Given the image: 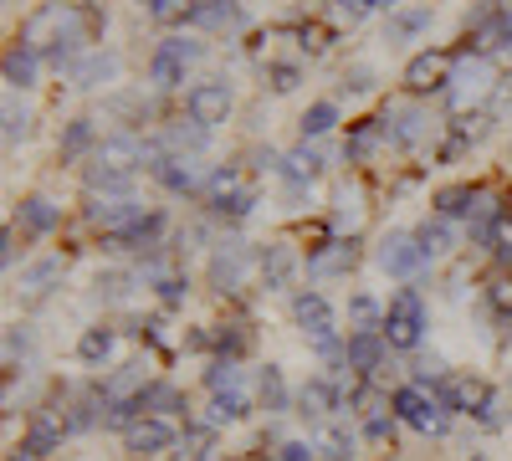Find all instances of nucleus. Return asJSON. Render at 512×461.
Returning a JSON list of instances; mask_svg holds the SVG:
<instances>
[{
  "label": "nucleus",
  "instance_id": "obj_19",
  "mask_svg": "<svg viewBox=\"0 0 512 461\" xmlns=\"http://www.w3.org/2000/svg\"><path fill=\"white\" fill-rule=\"evenodd\" d=\"M359 262V241H323L313 257H308V277H344L349 267Z\"/></svg>",
  "mask_w": 512,
  "mask_h": 461
},
{
  "label": "nucleus",
  "instance_id": "obj_59",
  "mask_svg": "<svg viewBox=\"0 0 512 461\" xmlns=\"http://www.w3.org/2000/svg\"><path fill=\"white\" fill-rule=\"evenodd\" d=\"M472 461H482V456H472Z\"/></svg>",
  "mask_w": 512,
  "mask_h": 461
},
{
  "label": "nucleus",
  "instance_id": "obj_12",
  "mask_svg": "<svg viewBox=\"0 0 512 461\" xmlns=\"http://www.w3.org/2000/svg\"><path fill=\"white\" fill-rule=\"evenodd\" d=\"M292 323L303 328L313 344H318V339H328V333H338V328H333V303L323 298L318 287H303V292H292Z\"/></svg>",
  "mask_w": 512,
  "mask_h": 461
},
{
  "label": "nucleus",
  "instance_id": "obj_53",
  "mask_svg": "<svg viewBox=\"0 0 512 461\" xmlns=\"http://www.w3.org/2000/svg\"><path fill=\"white\" fill-rule=\"evenodd\" d=\"M344 88H349V93H369V88H374V72H369V67H349V72H344Z\"/></svg>",
  "mask_w": 512,
  "mask_h": 461
},
{
  "label": "nucleus",
  "instance_id": "obj_47",
  "mask_svg": "<svg viewBox=\"0 0 512 461\" xmlns=\"http://www.w3.org/2000/svg\"><path fill=\"white\" fill-rule=\"evenodd\" d=\"M26 134H31V113L11 98V103H6V144H21Z\"/></svg>",
  "mask_w": 512,
  "mask_h": 461
},
{
  "label": "nucleus",
  "instance_id": "obj_57",
  "mask_svg": "<svg viewBox=\"0 0 512 461\" xmlns=\"http://www.w3.org/2000/svg\"><path fill=\"white\" fill-rule=\"evenodd\" d=\"M6 461H31V456H26V451H11V456H6Z\"/></svg>",
  "mask_w": 512,
  "mask_h": 461
},
{
  "label": "nucleus",
  "instance_id": "obj_46",
  "mask_svg": "<svg viewBox=\"0 0 512 461\" xmlns=\"http://www.w3.org/2000/svg\"><path fill=\"white\" fill-rule=\"evenodd\" d=\"M154 287H159V303H164V308H180V303H185V292H190V282H185L180 272H164Z\"/></svg>",
  "mask_w": 512,
  "mask_h": 461
},
{
  "label": "nucleus",
  "instance_id": "obj_36",
  "mask_svg": "<svg viewBox=\"0 0 512 461\" xmlns=\"http://www.w3.org/2000/svg\"><path fill=\"white\" fill-rule=\"evenodd\" d=\"M420 31H431V11H400V16H390V26H384V41H410Z\"/></svg>",
  "mask_w": 512,
  "mask_h": 461
},
{
  "label": "nucleus",
  "instance_id": "obj_26",
  "mask_svg": "<svg viewBox=\"0 0 512 461\" xmlns=\"http://www.w3.org/2000/svg\"><path fill=\"white\" fill-rule=\"evenodd\" d=\"M415 241H420V251H425V257H446V251L456 246V226L446 221V216H425L420 226H415Z\"/></svg>",
  "mask_w": 512,
  "mask_h": 461
},
{
  "label": "nucleus",
  "instance_id": "obj_9",
  "mask_svg": "<svg viewBox=\"0 0 512 461\" xmlns=\"http://www.w3.org/2000/svg\"><path fill=\"white\" fill-rule=\"evenodd\" d=\"M256 272H262V287L267 292H287L297 282V272H303V257H297L292 241H267L262 257H256Z\"/></svg>",
  "mask_w": 512,
  "mask_h": 461
},
{
  "label": "nucleus",
  "instance_id": "obj_42",
  "mask_svg": "<svg viewBox=\"0 0 512 461\" xmlns=\"http://www.w3.org/2000/svg\"><path fill=\"white\" fill-rule=\"evenodd\" d=\"M487 129H492V118H487V113H461V118L451 123V139H461L466 149H472V144L487 139Z\"/></svg>",
  "mask_w": 512,
  "mask_h": 461
},
{
  "label": "nucleus",
  "instance_id": "obj_21",
  "mask_svg": "<svg viewBox=\"0 0 512 461\" xmlns=\"http://www.w3.org/2000/svg\"><path fill=\"white\" fill-rule=\"evenodd\" d=\"M323 170H328V159H323V149H313V144H297L292 154H282V175H287L292 185H313Z\"/></svg>",
  "mask_w": 512,
  "mask_h": 461
},
{
  "label": "nucleus",
  "instance_id": "obj_1",
  "mask_svg": "<svg viewBox=\"0 0 512 461\" xmlns=\"http://www.w3.org/2000/svg\"><path fill=\"white\" fill-rule=\"evenodd\" d=\"M384 344L390 349H400V354H410V349H420V339H425V303H420V292L415 287H395L390 292V303H384Z\"/></svg>",
  "mask_w": 512,
  "mask_h": 461
},
{
  "label": "nucleus",
  "instance_id": "obj_30",
  "mask_svg": "<svg viewBox=\"0 0 512 461\" xmlns=\"http://www.w3.org/2000/svg\"><path fill=\"white\" fill-rule=\"evenodd\" d=\"M195 26L231 31V26H241V6H236V0H200V6H195Z\"/></svg>",
  "mask_w": 512,
  "mask_h": 461
},
{
  "label": "nucleus",
  "instance_id": "obj_8",
  "mask_svg": "<svg viewBox=\"0 0 512 461\" xmlns=\"http://www.w3.org/2000/svg\"><path fill=\"white\" fill-rule=\"evenodd\" d=\"M185 113H190L195 129H216V123L231 118V88L226 82H195L185 93Z\"/></svg>",
  "mask_w": 512,
  "mask_h": 461
},
{
  "label": "nucleus",
  "instance_id": "obj_34",
  "mask_svg": "<svg viewBox=\"0 0 512 461\" xmlns=\"http://www.w3.org/2000/svg\"><path fill=\"white\" fill-rule=\"evenodd\" d=\"M477 195H482V190H472V185H451V190H441V195H436V216H446V221L466 216V221H472Z\"/></svg>",
  "mask_w": 512,
  "mask_h": 461
},
{
  "label": "nucleus",
  "instance_id": "obj_32",
  "mask_svg": "<svg viewBox=\"0 0 512 461\" xmlns=\"http://www.w3.org/2000/svg\"><path fill=\"white\" fill-rule=\"evenodd\" d=\"M384 139H390V134H384V118H364V123H354V134L344 139V154L349 159H369Z\"/></svg>",
  "mask_w": 512,
  "mask_h": 461
},
{
  "label": "nucleus",
  "instance_id": "obj_24",
  "mask_svg": "<svg viewBox=\"0 0 512 461\" xmlns=\"http://www.w3.org/2000/svg\"><path fill=\"white\" fill-rule=\"evenodd\" d=\"M113 344H118V333H113L108 323H93V328H82V339H77V359L93 364V369H103V364L113 359Z\"/></svg>",
  "mask_w": 512,
  "mask_h": 461
},
{
  "label": "nucleus",
  "instance_id": "obj_41",
  "mask_svg": "<svg viewBox=\"0 0 512 461\" xmlns=\"http://www.w3.org/2000/svg\"><path fill=\"white\" fill-rule=\"evenodd\" d=\"M205 390H210V395L241 390V369H236V359H210V369H205Z\"/></svg>",
  "mask_w": 512,
  "mask_h": 461
},
{
  "label": "nucleus",
  "instance_id": "obj_33",
  "mask_svg": "<svg viewBox=\"0 0 512 461\" xmlns=\"http://www.w3.org/2000/svg\"><path fill=\"white\" fill-rule=\"evenodd\" d=\"M251 415V400L241 390H221V395H210V426H236Z\"/></svg>",
  "mask_w": 512,
  "mask_h": 461
},
{
  "label": "nucleus",
  "instance_id": "obj_16",
  "mask_svg": "<svg viewBox=\"0 0 512 461\" xmlns=\"http://www.w3.org/2000/svg\"><path fill=\"white\" fill-rule=\"evenodd\" d=\"M62 436H67V410H36L31 415V426H26V436H21V451L26 456H52L57 446H62Z\"/></svg>",
  "mask_w": 512,
  "mask_h": 461
},
{
  "label": "nucleus",
  "instance_id": "obj_10",
  "mask_svg": "<svg viewBox=\"0 0 512 461\" xmlns=\"http://www.w3.org/2000/svg\"><path fill=\"white\" fill-rule=\"evenodd\" d=\"M292 405H297L292 415H303L308 426H328V421H333V410H344V395H338V385L328 380V374H313V380L297 390Z\"/></svg>",
  "mask_w": 512,
  "mask_h": 461
},
{
  "label": "nucleus",
  "instance_id": "obj_28",
  "mask_svg": "<svg viewBox=\"0 0 512 461\" xmlns=\"http://www.w3.org/2000/svg\"><path fill=\"white\" fill-rule=\"evenodd\" d=\"M384 134H390V144H400V149H415L420 134H425V113H420V108L390 113V118H384Z\"/></svg>",
  "mask_w": 512,
  "mask_h": 461
},
{
  "label": "nucleus",
  "instance_id": "obj_35",
  "mask_svg": "<svg viewBox=\"0 0 512 461\" xmlns=\"http://www.w3.org/2000/svg\"><path fill=\"white\" fill-rule=\"evenodd\" d=\"M36 72H41V57L36 52H26V47H11L6 52V82H11V88H36Z\"/></svg>",
  "mask_w": 512,
  "mask_h": 461
},
{
  "label": "nucleus",
  "instance_id": "obj_29",
  "mask_svg": "<svg viewBox=\"0 0 512 461\" xmlns=\"http://www.w3.org/2000/svg\"><path fill=\"white\" fill-rule=\"evenodd\" d=\"M318 451H323L328 461H354V456H359V436H354L349 426L328 421V426L318 431Z\"/></svg>",
  "mask_w": 512,
  "mask_h": 461
},
{
  "label": "nucleus",
  "instance_id": "obj_23",
  "mask_svg": "<svg viewBox=\"0 0 512 461\" xmlns=\"http://www.w3.org/2000/svg\"><path fill=\"white\" fill-rule=\"evenodd\" d=\"M113 72H118V57L113 52H88V57L72 67V88L77 93H93V88H103Z\"/></svg>",
  "mask_w": 512,
  "mask_h": 461
},
{
  "label": "nucleus",
  "instance_id": "obj_15",
  "mask_svg": "<svg viewBox=\"0 0 512 461\" xmlns=\"http://www.w3.org/2000/svg\"><path fill=\"white\" fill-rule=\"evenodd\" d=\"M139 216H144V205H139L134 195H88V221L103 226V236L134 226Z\"/></svg>",
  "mask_w": 512,
  "mask_h": 461
},
{
  "label": "nucleus",
  "instance_id": "obj_48",
  "mask_svg": "<svg viewBox=\"0 0 512 461\" xmlns=\"http://www.w3.org/2000/svg\"><path fill=\"white\" fill-rule=\"evenodd\" d=\"M251 211H256V185H246V190H241L236 200H226V205H221L216 216H221V221H246Z\"/></svg>",
  "mask_w": 512,
  "mask_h": 461
},
{
  "label": "nucleus",
  "instance_id": "obj_25",
  "mask_svg": "<svg viewBox=\"0 0 512 461\" xmlns=\"http://www.w3.org/2000/svg\"><path fill=\"white\" fill-rule=\"evenodd\" d=\"M256 400H262V410H267V415H287V410H292V400H297V395L287 390V380H282V369H277V364H267V369H262V380H256Z\"/></svg>",
  "mask_w": 512,
  "mask_h": 461
},
{
  "label": "nucleus",
  "instance_id": "obj_18",
  "mask_svg": "<svg viewBox=\"0 0 512 461\" xmlns=\"http://www.w3.org/2000/svg\"><path fill=\"white\" fill-rule=\"evenodd\" d=\"M149 175H154L169 195H185V200L205 190V180H200V170H195V159H180V154H164Z\"/></svg>",
  "mask_w": 512,
  "mask_h": 461
},
{
  "label": "nucleus",
  "instance_id": "obj_27",
  "mask_svg": "<svg viewBox=\"0 0 512 461\" xmlns=\"http://www.w3.org/2000/svg\"><path fill=\"white\" fill-rule=\"evenodd\" d=\"M62 272H67V262H62V257H41V262L21 267V292L41 298V292H52V287L62 282Z\"/></svg>",
  "mask_w": 512,
  "mask_h": 461
},
{
  "label": "nucleus",
  "instance_id": "obj_55",
  "mask_svg": "<svg viewBox=\"0 0 512 461\" xmlns=\"http://www.w3.org/2000/svg\"><path fill=\"white\" fill-rule=\"evenodd\" d=\"M0 267H16V226H6V236H0Z\"/></svg>",
  "mask_w": 512,
  "mask_h": 461
},
{
  "label": "nucleus",
  "instance_id": "obj_38",
  "mask_svg": "<svg viewBox=\"0 0 512 461\" xmlns=\"http://www.w3.org/2000/svg\"><path fill=\"white\" fill-rule=\"evenodd\" d=\"M333 123H338V108H333V103H313L303 118H297V129H303V144H308V139H323Z\"/></svg>",
  "mask_w": 512,
  "mask_h": 461
},
{
  "label": "nucleus",
  "instance_id": "obj_50",
  "mask_svg": "<svg viewBox=\"0 0 512 461\" xmlns=\"http://www.w3.org/2000/svg\"><path fill=\"white\" fill-rule=\"evenodd\" d=\"M216 349H221V359H236V354L246 349V328H241V323H226V328L216 333Z\"/></svg>",
  "mask_w": 512,
  "mask_h": 461
},
{
  "label": "nucleus",
  "instance_id": "obj_17",
  "mask_svg": "<svg viewBox=\"0 0 512 461\" xmlns=\"http://www.w3.org/2000/svg\"><path fill=\"white\" fill-rule=\"evenodd\" d=\"M164 231H169V221L159 211H144L134 226H123V231L108 236V251H159L164 246Z\"/></svg>",
  "mask_w": 512,
  "mask_h": 461
},
{
  "label": "nucleus",
  "instance_id": "obj_7",
  "mask_svg": "<svg viewBox=\"0 0 512 461\" xmlns=\"http://www.w3.org/2000/svg\"><path fill=\"white\" fill-rule=\"evenodd\" d=\"M169 446H175V421H164V415H139V421L123 431V451L134 461H149Z\"/></svg>",
  "mask_w": 512,
  "mask_h": 461
},
{
  "label": "nucleus",
  "instance_id": "obj_4",
  "mask_svg": "<svg viewBox=\"0 0 512 461\" xmlns=\"http://www.w3.org/2000/svg\"><path fill=\"white\" fill-rule=\"evenodd\" d=\"M451 82H456V57L451 52H415L410 67H405V88L415 98L425 93H451Z\"/></svg>",
  "mask_w": 512,
  "mask_h": 461
},
{
  "label": "nucleus",
  "instance_id": "obj_58",
  "mask_svg": "<svg viewBox=\"0 0 512 461\" xmlns=\"http://www.w3.org/2000/svg\"><path fill=\"white\" fill-rule=\"evenodd\" d=\"M369 6H395V0H369Z\"/></svg>",
  "mask_w": 512,
  "mask_h": 461
},
{
  "label": "nucleus",
  "instance_id": "obj_52",
  "mask_svg": "<svg viewBox=\"0 0 512 461\" xmlns=\"http://www.w3.org/2000/svg\"><path fill=\"white\" fill-rule=\"evenodd\" d=\"M277 461H318V441H282Z\"/></svg>",
  "mask_w": 512,
  "mask_h": 461
},
{
  "label": "nucleus",
  "instance_id": "obj_39",
  "mask_svg": "<svg viewBox=\"0 0 512 461\" xmlns=\"http://www.w3.org/2000/svg\"><path fill=\"white\" fill-rule=\"evenodd\" d=\"M31 354H36V333H31L26 323H11V328H6V369H16V359L26 364Z\"/></svg>",
  "mask_w": 512,
  "mask_h": 461
},
{
  "label": "nucleus",
  "instance_id": "obj_13",
  "mask_svg": "<svg viewBox=\"0 0 512 461\" xmlns=\"http://www.w3.org/2000/svg\"><path fill=\"white\" fill-rule=\"evenodd\" d=\"M246 267H251V246L246 241H216V251H210V287L236 292Z\"/></svg>",
  "mask_w": 512,
  "mask_h": 461
},
{
  "label": "nucleus",
  "instance_id": "obj_22",
  "mask_svg": "<svg viewBox=\"0 0 512 461\" xmlns=\"http://www.w3.org/2000/svg\"><path fill=\"white\" fill-rule=\"evenodd\" d=\"M16 221H21V231H26V236H52V231H57V221H62V211H57V205H52L47 195H26Z\"/></svg>",
  "mask_w": 512,
  "mask_h": 461
},
{
  "label": "nucleus",
  "instance_id": "obj_54",
  "mask_svg": "<svg viewBox=\"0 0 512 461\" xmlns=\"http://www.w3.org/2000/svg\"><path fill=\"white\" fill-rule=\"evenodd\" d=\"M364 436H374V441L395 436V415H369V421H364Z\"/></svg>",
  "mask_w": 512,
  "mask_h": 461
},
{
  "label": "nucleus",
  "instance_id": "obj_31",
  "mask_svg": "<svg viewBox=\"0 0 512 461\" xmlns=\"http://www.w3.org/2000/svg\"><path fill=\"white\" fill-rule=\"evenodd\" d=\"M98 144H103V139H98V129H93V118H72L67 129H62V159H77V154L93 159Z\"/></svg>",
  "mask_w": 512,
  "mask_h": 461
},
{
  "label": "nucleus",
  "instance_id": "obj_37",
  "mask_svg": "<svg viewBox=\"0 0 512 461\" xmlns=\"http://www.w3.org/2000/svg\"><path fill=\"white\" fill-rule=\"evenodd\" d=\"M195 6L200 0H149V16L159 26H185V21H195Z\"/></svg>",
  "mask_w": 512,
  "mask_h": 461
},
{
  "label": "nucleus",
  "instance_id": "obj_20",
  "mask_svg": "<svg viewBox=\"0 0 512 461\" xmlns=\"http://www.w3.org/2000/svg\"><path fill=\"white\" fill-rule=\"evenodd\" d=\"M246 185H251V180L241 175V164H221L216 175H205V190H200V195H205V205H210V216H216L226 200H236Z\"/></svg>",
  "mask_w": 512,
  "mask_h": 461
},
{
  "label": "nucleus",
  "instance_id": "obj_51",
  "mask_svg": "<svg viewBox=\"0 0 512 461\" xmlns=\"http://www.w3.org/2000/svg\"><path fill=\"white\" fill-rule=\"evenodd\" d=\"M492 251L512 262V211H502V216H497V226H492Z\"/></svg>",
  "mask_w": 512,
  "mask_h": 461
},
{
  "label": "nucleus",
  "instance_id": "obj_11",
  "mask_svg": "<svg viewBox=\"0 0 512 461\" xmlns=\"http://www.w3.org/2000/svg\"><path fill=\"white\" fill-rule=\"evenodd\" d=\"M384 359H390V344H384L379 328H354L349 344H344V369L349 374H364V380H374V374L384 369Z\"/></svg>",
  "mask_w": 512,
  "mask_h": 461
},
{
  "label": "nucleus",
  "instance_id": "obj_45",
  "mask_svg": "<svg viewBox=\"0 0 512 461\" xmlns=\"http://www.w3.org/2000/svg\"><path fill=\"white\" fill-rule=\"evenodd\" d=\"M297 82H303V67L297 62H272L267 67V88L272 93H297Z\"/></svg>",
  "mask_w": 512,
  "mask_h": 461
},
{
  "label": "nucleus",
  "instance_id": "obj_40",
  "mask_svg": "<svg viewBox=\"0 0 512 461\" xmlns=\"http://www.w3.org/2000/svg\"><path fill=\"white\" fill-rule=\"evenodd\" d=\"M139 410H144V415H159V410H185V395H180L175 385H149V390L139 395Z\"/></svg>",
  "mask_w": 512,
  "mask_h": 461
},
{
  "label": "nucleus",
  "instance_id": "obj_14",
  "mask_svg": "<svg viewBox=\"0 0 512 461\" xmlns=\"http://www.w3.org/2000/svg\"><path fill=\"white\" fill-rule=\"evenodd\" d=\"M200 57V47H195V41H164V47L154 52V62H149V82H154V88H180V82H185V62H195Z\"/></svg>",
  "mask_w": 512,
  "mask_h": 461
},
{
  "label": "nucleus",
  "instance_id": "obj_56",
  "mask_svg": "<svg viewBox=\"0 0 512 461\" xmlns=\"http://www.w3.org/2000/svg\"><path fill=\"white\" fill-rule=\"evenodd\" d=\"M338 11H344L349 21H359V16H364V11H374V6H369V0H338Z\"/></svg>",
  "mask_w": 512,
  "mask_h": 461
},
{
  "label": "nucleus",
  "instance_id": "obj_44",
  "mask_svg": "<svg viewBox=\"0 0 512 461\" xmlns=\"http://www.w3.org/2000/svg\"><path fill=\"white\" fill-rule=\"evenodd\" d=\"M349 323L354 328H384V308L359 292V298H349Z\"/></svg>",
  "mask_w": 512,
  "mask_h": 461
},
{
  "label": "nucleus",
  "instance_id": "obj_43",
  "mask_svg": "<svg viewBox=\"0 0 512 461\" xmlns=\"http://www.w3.org/2000/svg\"><path fill=\"white\" fill-rule=\"evenodd\" d=\"M487 308L512 328V272H502V277H492V282H487Z\"/></svg>",
  "mask_w": 512,
  "mask_h": 461
},
{
  "label": "nucleus",
  "instance_id": "obj_5",
  "mask_svg": "<svg viewBox=\"0 0 512 461\" xmlns=\"http://www.w3.org/2000/svg\"><path fill=\"white\" fill-rule=\"evenodd\" d=\"M431 390L441 395V405H446L451 415H472V421L482 415V405L497 395L487 380H477V374H441V380H436Z\"/></svg>",
  "mask_w": 512,
  "mask_h": 461
},
{
  "label": "nucleus",
  "instance_id": "obj_2",
  "mask_svg": "<svg viewBox=\"0 0 512 461\" xmlns=\"http://www.w3.org/2000/svg\"><path fill=\"white\" fill-rule=\"evenodd\" d=\"M390 410H395V421H405L410 431H420V436H441L446 426H451V410L441 405V395L431 390V385H400L395 395H390Z\"/></svg>",
  "mask_w": 512,
  "mask_h": 461
},
{
  "label": "nucleus",
  "instance_id": "obj_49",
  "mask_svg": "<svg viewBox=\"0 0 512 461\" xmlns=\"http://www.w3.org/2000/svg\"><path fill=\"white\" fill-rule=\"evenodd\" d=\"M128 287H134V277H123V272H103V277H98V298L123 303V298H128Z\"/></svg>",
  "mask_w": 512,
  "mask_h": 461
},
{
  "label": "nucleus",
  "instance_id": "obj_3",
  "mask_svg": "<svg viewBox=\"0 0 512 461\" xmlns=\"http://www.w3.org/2000/svg\"><path fill=\"white\" fill-rule=\"evenodd\" d=\"M374 262L390 272V277H400V282H415L425 267H431V257L420 251L415 231H384L379 246H374Z\"/></svg>",
  "mask_w": 512,
  "mask_h": 461
},
{
  "label": "nucleus",
  "instance_id": "obj_6",
  "mask_svg": "<svg viewBox=\"0 0 512 461\" xmlns=\"http://www.w3.org/2000/svg\"><path fill=\"white\" fill-rule=\"evenodd\" d=\"M93 170H103V175H123V180H134L144 164H149V154H144V144L134 139V134H113V139H103L98 149H93Z\"/></svg>",
  "mask_w": 512,
  "mask_h": 461
}]
</instances>
